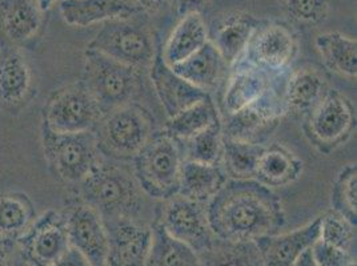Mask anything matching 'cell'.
<instances>
[{
  "label": "cell",
  "mask_w": 357,
  "mask_h": 266,
  "mask_svg": "<svg viewBox=\"0 0 357 266\" xmlns=\"http://www.w3.org/2000/svg\"><path fill=\"white\" fill-rule=\"evenodd\" d=\"M294 266H317L314 258H313L311 249L304 251L298 258V261L294 264Z\"/></svg>",
  "instance_id": "7bdbcfd3"
},
{
  "label": "cell",
  "mask_w": 357,
  "mask_h": 266,
  "mask_svg": "<svg viewBox=\"0 0 357 266\" xmlns=\"http://www.w3.org/2000/svg\"><path fill=\"white\" fill-rule=\"evenodd\" d=\"M199 257L202 266H263L253 241L229 242L215 238L211 248Z\"/></svg>",
  "instance_id": "d6a6232c"
},
{
  "label": "cell",
  "mask_w": 357,
  "mask_h": 266,
  "mask_svg": "<svg viewBox=\"0 0 357 266\" xmlns=\"http://www.w3.org/2000/svg\"><path fill=\"white\" fill-rule=\"evenodd\" d=\"M50 266H89V263L83 258V256L75 249H70V251L58 263Z\"/></svg>",
  "instance_id": "60d3db41"
},
{
  "label": "cell",
  "mask_w": 357,
  "mask_h": 266,
  "mask_svg": "<svg viewBox=\"0 0 357 266\" xmlns=\"http://www.w3.org/2000/svg\"><path fill=\"white\" fill-rule=\"evenodd\" d=\"M263 144H252L223 136V152L220 165L231 180H255Z\"/></svg>",
  "instance_id": "1f68e13d"
},
{
  "label": "cell",
  "mask_w": 357,
  "mask_h": 266,
  "mask_svg": "<svg viewBox=\"0 0 357 266\" xmlns=\"http://www.w3.org/2000/svg\"><path fill=\"white\" fill-rule=\"evenodd\" d=\"M183 146L168 133H153L132 160L135 180L142 192L156 200L178 194L184 163Z\"/></svg>",
  "instance_id": "3957f363"
},
{
  "label": "cell",
  "mask_w": 357,
  "mask_h": 266,
  "mask_svg": "<svg viewBox=\"0 0 357 266\" xmlns=\"http://www.w3.org/2000/svg\"><path fill=\"white\" fill-rule=\"evenodd\" d=\"M63 213L71 248L79 251L89 266H107L109 245L102 216L75 197Z\"/></svg>",
  "instance_id": "5bb4252c"
},
{
  "label": "cell",
  "mask_w": 357,
  "mask_h": 266,
  "mask_svg": "<svg viewBox=\"0 0 357 266\" xmlns=\"http://www.w3.org/2000/svg\"><path fill=\"white\" fill-rule=\"evenodd\" d=\"M136 15L103 23L102 30L96 33L87 48L102 52L136 70H149L158 54V48L155 47L149 24Z\"/></svg>",
  "instance_id": "52a82bcc"
},
{
  "label": "cell",
  "mask_w": 357,
  "mask_h": 266,
  "mask_svg": "<svg viewBox=\"0 0 357 266\" xmlns=\"http://www.w3.org/2000/svg\"><path fill=\"white\" fill-rule=\"evenodd\" d=\"M120 163L102 157L86 178L75 185V198L93 208L103 221L134 219L142 207V189L134 173Z\"/></svg>",
  "instance_id": "7a4b0ae2"
},
{
  "label": "cell",
  "mask_w": 357,
  "mask_h": 266,
  "mask_svg": "<svg viewBox=\"0 0 357 266\" xmlns=\"http://www.w3.org/2000/svg\"><path fill=\"white\" fill-rule=\"evenodd\" d=\"M40 134L48 169L60 182L77 185L102 159L92 131L54 132L42 124Z\"/></svg>",
  "instance_id": "8992f818"
},
{
  "label": "cell",
  "mask_w": 357,
  "mask_h": 266,
  "mask_svg": "<svg viewBox=\"0 0 357 266\" xmlns=\"http://www.w3.org/2000/svg\"><path fill=\"white\" fill-rule=\"evenodd\" d=\"M134 3L142 14H146L158 11L165 3V0H134Z\"/></svg>",
  "instance_id": "b9f144b4"
},
{
  "label": "cell",
  "mask_w": 357,
  "mask_h": 266,
  "mask_svg": "<svg viewBox=\"0 0 357 266\" xmlns=\"http://www.w3.org/2000/svg\"><path fill=\"white\" fill-rule=\"evenodd\" d=\"M146 266H202L196 251L171 236L158 222L152 226V241Z\"/></svg>",
  "instance_id": "4dcf8cb0"
},
{
  "label": "cell",
  "mask_w": 357,
  "mask_h": 266,
  "mask_svg": "<svg viewBox=\"0 0 357 266\" xmlns=\"http://www.w3.org/2000/svg\"><path fill=\"white\" fill-rule=\"evenodd\" d=\"M172 70L196 88L209 93L220 86L228 65L216 47L208 40L188 59L174 65Z\"/></svg>",
  "instance_id": "cb8c5ba5"
},
{
  "label": "cell",
  "mask_w": 357,
  "mask_h": 266,
  "mask_svg": "<svg viewBox=\"0 0 357 266\" xmlns=\"http://www.w3.org/2000/svg\"><path fill=\"white\" fill-rule=\"evenodd\" d=\"M316 48L331 71L342 77L356 79V39L345 36L342 32L332 31L320 33L316 38Z\"/></svg>",
  "instance_id": "f1b7e54d"
},
{
  "label": "cell",
  "mask_w": 357,
  "mask_h": 266,
  "mask_svg": "<svg viewBox=\"0 0 357 266\" xmlns=\"http://www.w3.org/2000/svg\"><path fill=\"white\" fill-rule=\"evenodd\" d=\"M43 14L32 0H0L1 49H33L43 36Z\"/></svg>",
  "instance_id": "2e32d148"
},
{
  "label": "cell",
  "mask_w": 357,
  "mask_h": 266,
  "mask_svg": "<svg viewBox=\"0 0 357 266\" xmlns=\"http://www.w3.org/2000/svg\"><path fill=\"white\" fill-rule=\"evenodd\" d=\"M289 74L279 80L256 103L234 115L224 116V121L222 120L224 137L264 146V141L287 115L284 95Z\"/></svg>",
  "instance_id": "30bf717a"
},
{
  "label": "cell",
  "mask_w": 357,
  "mask_h": 266,
  "mask_svg": "<svg viewBox=\"0 0 357 266\" xmlns=\"http://www.w3.org/2000/svg\"><path fill=\"white\" fill-rule=\"evenodd\" d=\"M301 159L283 144L264 146L259 157L255 180L268 188H284L295 182L303 173Z\"/></svg>",
  "instance_id": "603a6c76"
},
{
  "label": "cell",
  "mask_w": 357,
  "mask_h": 266,
  "mask_svg": "<svg viewBox=\"0 0 357 266\" xmlns=\"http://www.w3.org/2000/svg\"><path fill=\"white\" fill-rule=\"evenodd\" d=\"M260 22L252 14L231 11L212 23L208 40L216 47L228 68L241 58Z\"/></svg>",
  "instance_id": "44dd1931"
},
{
  "label": "cell",
  "mask_w": 357,
  "mask_h": 266,
  "mask_svg": "<svg viewBox=\"0 0 357 266\" xmlns=\"http://www.w3.org/2000/svg\"><path fill=\"white\" fill-rule=\"evenodd\" d=\"M22 260L29 266H50L71 249L67 221L63 212L47 210L19 238Z\"/></svg>",
  "instance_id": "4fadbf2b"
},
{
  "label": "cell",
  "mask_w": 357,
  "mask_h": 266,
  "mask_svg": "<svg viewBox=\"0 0 357 266\" xmlns=\"http://www.w3.org/2000/svg\"><path fill=\"white\" fill-rule=\"evenodd\" d=\"M102 157L114 162H132L153 134L149 111L128 103L105 114L92 130Z\"/></svg>",
  "instance_id": "277c9868"
},
{
  "label": "cell",
  "mask_w": 357,
  "mask_h": 266,
  "mask_svg": "<svg viewBox=\"0 0 357 266\" xmlns=\"http://www.w3.org/2000/svg\"><path fill=\"white\" fill-rule=\"evenodd\" d=\"M142 71L111 59L102 52L86 48L82 81L108 114L121 105L132 103L142 84Z\"/></svg>",
  "instance_id": "5b68a950"
},
{
  "label": "cell",
  "mask_w": 357,
  "mask_h": 266,
  "mask_svg": "<svg viewBox=\"0 0 357 266\" xmlns=\"http://www.w3.org/2000/svg\"><path fill=\"white\" fill-rule=\"evenodd\" d=\"M326 79L314 68H301L291 72L285 84L287 114L305 116L327 93Z\"/></svg>",
  "instance_id": "4316f807"
},
{
  "label": "cell",
  "mask_w": 357,
  "mask_h": 266,
  "mask_svg": "<svg viewBox=\"0 0 357 266\" xmlns=\"http://www.w3.org/2000/svg\"><path fill=\"white\" fill-rule=\"evenodd\" d=\"M222 95V111L224 116L234 115L261 99L284 76L291 72H271L255 67L252 64L238 59L229 67Z\"/></svg>",
  "instance_id": "9a60e30c"
},
{
  "label": "cell",
  "mask_w": 357,
  "mask_h": 266,
  "mask_svg": "<svg viewBox=\"0 0 357 266\" xmlns=\"http://www.w3.org/2000/svg\"><path fill=\"white\" fill-rule=\"evenodd\" d=\"M320 217L287 233H275L256 238L253 242L260 253L263 266H294L298 257L319 240Z\"/></svg>",
  "instance_id": "d6986e66"
},
{
  "label": "cell",
  "mask_w": 357,
  "mask_h": 266,
  "mask_svg": "<svg viewBox=\"0 0 357 266\" xmlns=\"http://www.w3.org/2000/svg\"><path fill=\"white\" fill-rule=\"evenodd\" d=\"M105 116L95 97L82 80L55 89L42 111V124L54 132L92 131Z\"/></svg>",
  "instance_id": "9c48e42d"
},
{
  "label": "cell",
  "mask_w": 357,
  "mask_h": 266,
  "mask_svg": "<svg viewBox=\"0 0 357 266\" xmlns=\"http://www.w3.org/2000/svg\"><path fill=\"white\" fill-rule=\"evenodd\" d=\"M59 8L64 22L74 27H89L142 14L134 0H61Z\"/></svg>",
  "instance_id": "7402d4cb"
},
{
  "label": "cell",
  "mask_w": 357,
  "mask_h": 266,
  "mask_svg": "<svg viewBox=\"0 0 357 266\" xmlns=\"http://www.w3.org/2000/svg\"><path fill=\"white\" fill-rule=\"evenodd\" d=\"M229 178L220 164H204L184 160L178 194L195 201L208 204L209 200L219 192Z\"/></svg>",
  "instance_id": "484cf974"
},
{
  "label": "cell",
  "mask_w": 357,
  "mask_h": 266,
  "mask_svg": "<svg viewBox=\"0 0 357 266\" xmlns=\"http://www.w3.org/2000/svg\"><path fill=\"white\" fill-rule=\"evenodd\" d=\"M331 210L339 213L354 225L357 222V166L347 164L333 181L331 192Z\"/></svg>",
  "instance_id": "836d02e7"
},
{
  "label": "cell",
  "mask_w": 357,
  "mask_h": 266,
  "mask_svg": "<svg viewBox=\"0 0 357 266\" xmlns=\"http://www.w3.org/2000/svg\"><path fill=\"white\" fill-rule=\"evenodd\" d=\"M298 54V32L284 22H260L240 59L271 72L289 71Z\"/></svg>",
  "instance_id": "8fae6325"
},
{
  "label": "cell",
  "mask_w": 357,
  "mask_h": 266,
  "mask_svg": "<svg viewBox=\"0 0 357 266\" xmlns=\"http://www.w3.org/2000/svg\"><path fill=\"white\" fill-rule=\"evenodd\" d=\"M105 224L109 245L107 266H146L152 226L132 217H116Z\"/></svg>",
  "instance_id": "e0dca14e"
},
{
  "label": "cell",
  "mask_w": 357,
  "mask_h": 266,
  "mask_svg": "<svg viewBox=\"0 0 357 266\" xmlns=\"http://www.w3.org/2000/svg\"><path fill=\"white\" fill-rule=\"evenodd\" d=\"M213 236L229 242L255 241L285 225L280 197L256 180H228L207 204Z\"/></svg>",
  "instance_id": "6da1fadb"
},
{
  "label": "cell",
  "mask_w": 357,
  "mask_h": 266,
  "mask_svg": "<svg viewBox=\"0 0 357 266\" xmlns=\"http://www.w3.org/2000/svg\"><path fill=\"white\" fill-rule=\"evenodd\" d=\"M282 3L288 15L305 26H319L329 15L328 0H282Z\"/></svg>",
  "instance_id": "8d00e7d4"
},
{
  "label": "cell",
  "mask_w": 357,
  "mask_h": 266,
  "mask_svg": "<svg viewBox=\"0 0 357 266\" xmlns=\"http://www.w3.org/2000/svg\"><path fill=\"white\" fill-rule=\"evenodd\" d=\"M149 71L152 87L168 118L208 95L178 76L172 67L164 61L160 49H158Z\"/></svg>",
  "instance_id": "ffe728a7"
},
{
  "label": "cell",
  "mask_w": 357,
  "mask_h": 266,
  "mask_svg": "<svg viewBox=\"0 0 357 266\" xmlns=\"http://www.w3.org/2000/svg\"><path fill=\"white\" fill-rule=\"evenodd\" d=\"M58 1H61V0H38V6H39V8L45 13V11H48L55 3H58Z\"/></svg>",
  "instance_id": "ee69618b"
},
{
  "label": "cell",
  "mask_w": 357,
  "mask_h": 266,
  "mask_svg": "<svg viewBox=\"0 0 357 266\" xmlns=\"http://www.w3.org/2000/svg\"><path fill=\"white\" fill-rule=\"evenodd\" d=\"M17 247V242L0 238V266H11V257Z\"/></svg>",
  "instance_id": "ab89813d"
},
{
  "label": "cell",
  "mask_w": 357,
  "mask_h": 266,
  "mask_svg": "<svg viewBox=\"0 0 357 266\" xmlns=\"http://www.w3.org/2000/svg\"><path fill=\"white\" fill-rule=\"evenodd\" d=\"M38 91L30 64L19 49L0 54V111L15 115L29 107Z\"/></svg>",
  "instance_id": "ac0fdd59"
},
{
  "label": "cell",
  "mask_w": 357,
  "mask_h": 266,
  "mask_svg": "<svg viewBox=\"0 0 357 266\" xmlns=\"http://www.w3.org/2000/svg\"><path fill=\"white\" fill-rule=\"evenodd\" d=\"M219 120H222L219 108L208 93L199 102L168 118L163 131L180 143H184Z\"/></svg>",
  "instance_id": "83f0119b"
},
{
  "label": "cell",
  "mask_w": 357,
  "mask_h": 266,
  "mask_svg": "<svg viewBox=\"0 0 357 266\" xmlns=\"http://www.w3.org/2000/svg\"><path fill=\"white\" fill-rule=\"evenodd\" d=\"M36 209L29 194L10 192L0 194V238L17 242L33 221Z\"/></svg>",
  "instance_id": "f546056e"
},
{
  "label": "cell",
  "mask_w": 357,
  "mask_h": 266,
  "mask_svg": "<svg viewBox=\"0 0 357 266\" xmlns=\"http://www.w3.org/2000/svg\"><path fill=\"white\" fill-rule=\"evenodd\" d=\"M208 42V29L203 16L197 13L183 16L178 26L169 35L163 49H160L164 61L174 67L183 60L188 59Z\"/></svg>",
  "instance_id": "d4e9b609"
},
{
  "label": "cell",
  "mask_w": 357,
  "mask_h": 266,
  "mask_svg": "<svg viewBox=\"0 0 357 266\" xmlns=\"http://www.w3.org/2000/svg\"><path fill=\"white\" fill-rule=\"evenodd\" d=\"M355 130V107L336 89H328L323 99L303 118V131L307 140L323 155L340 148Z\"/></svg>",
  "instance_id": "ba28073f"
},
{
  "label": "cell",
  "mask_w": 357,
  "mask_h": 266,
  "mask_svg": "<svg viewBox=\"0 0 357 266\" xmlns=\"http://www.w3.org/2000/svg\"><path fill=\"white\" fill-rule=\"evenodd\" d=\"M183 152L185 160H192L197 163L220 164L223 152L222 120L213 123L192 139L184 141Z\"/></svg>",
  "instance_id": "e575fe53"
},
{
  "label": "cell",
  "mask_w": 357,
  "mask_h": 266,
  "mask_svg": "<svg viewBox=\"0 0 357 266\" xmlns=\"http://www.w3.org/2000/svg\"><path fill=\"white\" fill-rule=\"evenodd\" d=\"M159 220L167 233L191 247L197 254L211 248L215 238L209 226L207 204L181 194L164 200Z\"/></svg>",
  "instance_id": "7c38bea8"
},
{
  "label": "cell",
  "mask_w": 357,
  "mask_h": 266,
  "mask_svg": "<svg viewBox=\"0 0 357 266\" xmlns=\"http://www.w3.org/2000/svg\"><path fill=\"white\" fill-rule=\"evenodd\" d=\"M319 240L333 248L354 253L356 244V225L351 224L339 213L329 210L320 217Z\"/></svg>",
  "instance_id": "d590c367"
},
{
  "label": "cell",
  "mask_w": 357,
  "mask_h": 266,
  "mask_svg": "<svg viewBox=\"0 0 357 266\" xmlns=\"http://www.w3.org/2000/svg\"><path fill=\"white\" fill-rule=\"evenodd\" d=\"M311 251L317 266H356L354 253L333 248L320 240L313 244Z\"/></svg>",
  "instance_id": "74e56055"
},
{
  "label": "cell",
  "mask_w": 357,
  "mask_h": 266,
  "mask_svg": "<svg viewBox=\"0 0 357 266\" xmlns=\"http://www.w3.org/2000/svg\"><path fill=\"white\" fill-rule=\"evenodd\" d=\"M168 1L172 10L175 11V14L180 17L195 14V13L200 14V11L208 3V0H168Z\"/></svg>",
  "instance_id": "f35d334b"
}]
</instances>
